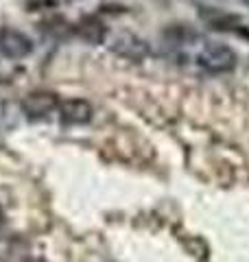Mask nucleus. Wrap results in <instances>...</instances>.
Segmentation results:
<instances>
[{"label":"nucleus","mask_w":249,"mask_h":262,"mask_svg":"<svg viewBox=\"0 0 249 262\" xmlns=\"http://www.w3.org/2000/svg\"><path fill=\"white\" fill-rule=\"evenodd\" d=\"M29 262H42V260H29Z\"/></svg>","instance_id":"obj_6"},{"label":"nucleus","mask_w":249,"mask_h":262,"mask_svg":"<svg viewBox=\"0 0 249 262\" xmlns=\"http://www.w3.org/2000/svg\"><path fill=\"white\" fill-rule=\"evenodd\" d=\"M92 105L83 98H68L59 103V116L66 125H86L92 120Z\"/></svg>","instance_id":"obj_4"},{"label":"nucleus","mask_w":249,"mask_h":262,"mask_svg":"<svg viewBox=\"0 0 249 262\" xmlns=\"http://www.w3.org/2000/svg\"><path fill=\"white\" fill-rule=\"evenodd\" d=\"M0 53L7 59H24L33 53V42L29 35L15 31V29H5L0 31Z\"/></svg>","instance_id":"obj_3"},{"label":"nucleus","mask_w":249,"mask_h":262,"mask_svg":"<svg viewBox=\"0 0 249 262\" xmlns=\"http://www.w3.org/2000/svg\"><path fill=\"white\" fill-rule=\"evenodd\" d=\"M59 98L53 92H46V90H37V92H31L24 96L22 101V110L29 118H46L48 114H53L55 110H59Z\"/></svg>","instance_id":"obj_2"},{"label":"nucleus","mask_w":249,"mask_h":262,"mask_svg":"<svg viewBox=\"0 0 249 262\" xmlns=\"http://www.w3.org/2000/svg\"><path fill=\"white\" fill-rule=\"evenodd\" d=\"M199 63L210 72H230L236 66V53L225 44L208 42L199 53Z\"/></svg>","instance_id":"obj_1"},{"label":"nucleus","mask_w":249,"mask_h":262,"mask_svg":"<svg viewBox=\"0 0 249 262\" xmlns=\"http://www.w3.org/2000/svg\"><path fill=\"white\" fill-rule=\"evenodd\" d=\"M3 221H5V214H3V208H0V225H3Z\"/></svg>","instance_id":"obj_5"}]
</instances>
